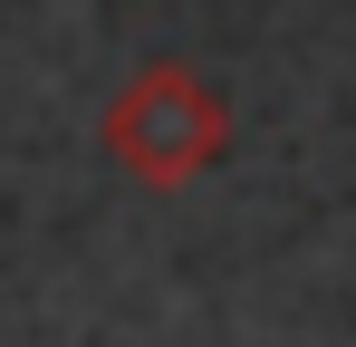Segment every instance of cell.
<instances>
[{
	"label": "cell",
	"instance_id": "cell-1",
	"mask_svg": "<svg viewBox=\"0 0 356 347\" xmlns=\"http://www.w3.org/2000/svg\"><path fill=\"white\" fill-rule=\"evenodd\" d=\"M106 145L145 183H183V174H202L222 155V97L202 77H183V68H145L106 116Z\"/></svg>",
	"mask_w": 356,
	"mask_h": 347
}]
</instances>
